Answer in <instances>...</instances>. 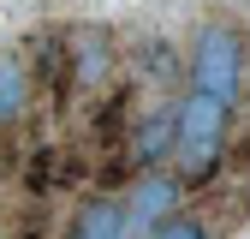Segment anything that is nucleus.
Masks as SVG:
<instances>
[{
    "label": "nucleus",
    "mask_w": 250,
    "mask_h": 239,
    "mask_svg": "<svg viewBox=\"0 0 250 239\" xmlns=\"http://www.w3.org/2000/svg\"><path fill=\"white\" fill-rule=\"evenodd\" d=\"M143 239H214V233H208L203 215H179V209H173V215H167L161 227H149Z\"/></svg>",
    "instance_id": "9d476101"
},
{
    "label": "nucleus",
    "mask_w": 250,
    "mask_h": 239,
    "mask_svg": "<svg viewBox=\"0 0 250 239\" xmlns=\"http://www.w3.org/2000/svg\"><path fill=\"white\" fill-rule=\"evenodd\" d=\"M66 239H131V227H125V203H119L113 191L78 203V215H72Z\"/></svg>",
    "instance_id": "39448f33"
},
{
    "label": "nucleus",
    "mask_w": 250,
    "mask_h": 239,
    "mask_svg": "<svg viewBox=\"0 0 250 239\" xmlns=\"http://www.w3.org/2000/svg\"><path fill=\"white\" fill-rule=\"evenodd\" d=\"M125 156H131L137 173L143 167H167V156H173V102L155 108L149 120H137V126L125 132Z\"/></svg>",
    "instance_id": "20e7f679"
},
{
    "label": "nucleus",
    "mask_w": 250,
    "mask_h": 239,
    "mask_svg": "<svg viewBox=\"0 0 250 239\" xmlns=\"http://www.w3.org/2000/svg\"><path fill=\"white\" fill-rule=\"evenodd\" d=\"M107 66H113V48H107L102 30H96V36L66 42V72H72V84H102V78H107Z\"/></svg>",
    "instance_id": "423d86ee"
},
{
    "label": "nucleus",
    "mask_w": 250,
    "mask_h": 239,
    "mask_svg": "<svg viewBox=\"0 0 250 239\" xmlns=\"http://www.w3.org/2000/svg\"><path fill=\"white\" fill-rule=\"evenodd\" d=\"M227 132H232V108L203 96V90H185L173 102V173L185 186H208L214 167L227 156Z\"/></svg>",
    "instance_id": "f257e3e1"
},
{
    "label": "nucleus",
    "mask_w": 250,
    "mask_h": 239,
    "mask_svg": "<svg viewBox=\"0 0 250 239\" xmlns=\"http://www.w3.org/2000/svg\"><path fill=\"white\" fill-rule=\"evenodd\" d=\"M60 186V149H36V156L24 162V191L30 197H48Z\"/></svg>",
    "instance_id": "1a4fd4ad"
},
{
    "label": "nucleus",
    "mask_w": 250,
    "mask_h": 239,
    "mask_svg": "<svg viewBox=\"0 0 250 239\" xmlns=\"http://www.w3.org/2000/svg\"><path fill=\"white\" fill-rule=\"evenodd\" d=\"M179 203H185V179L173 167H143L131 179V197H125V227H131V239H143L149 227H161Z\"/></svg>",
    "instance_id": "7ed1b4c3"
},
{
    "label": "nucleus",
    "mask_w": 250,
    "mask_h": 239,
    "mask_svg": "<svg viewBox=\"0 0 250 239\" xmlns=\"http://www.w3.org/2000/svg\"><path fill=\"white\" fill-rule=\"evenodd\" d=\"M191 90H203V96L214 102H238L244 90V30L232 18H208L197 24V42H191Z\"/></svg>",
    "instance_id": "f03ea898"
},
{
    "label": "nucleus",
    "mask_w": 250,
    "mask_h": 239,
    "mask_svg": "<svg viewBox=\"0 0 250 239\" xmlns=\"http://www.w3.org/2000/svg\"><path fill=\"white\" fill-rule=\"evenodd\" d=\"M30 90H36V78L24 72V60L0 54V126H12V120L30 108Z\"/></svg>",
    "instance_id": "0eeeda50"
},
{
    "label": "nucleus",
    "mask_w": 250,
    "mask_h": 239,
    "mask_svg": "<svg viewBox=\"0 0 250 239\" xmlns=\"http://www.w3.org/2000/svg\"><path fill=\"white\" fill-rule=\"evenodd\" d=\"M125 108H131V96H125V90H113V96L102 102V114H96V143H102V149L125 143Z\"/></svg>",
    "instance_id": "6e6552de"
}]
</instances>
